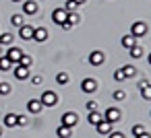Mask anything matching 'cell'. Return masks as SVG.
Segmentation results:
<instances>
[{"instance_id": "10", "label": "cell", "mask_w": 151, "mask_h": 138, "mask_svg": "<svg viewBox=\"0 0 151 138\" xmlns=\"http://www.w3.org/2000/svg\"><path fill=\"white\" fill-rule=\"evenodd\" d=\"M27 109H29V113H40L44 109V105H42L40 99H29L27 101Z\"/></svg>"}, {"instance_id": "32", "label": "cell", "mask_w": 151, "mask_h": 138, "mask_svg": "<svg viewBox=\"0 0 151 138\" xmlns=\"http://www.w3.org/2000/svg\"><path fill=\"white\" fill-rule=\"evenodd\" d=\"M141 93H143V99H151V85H147Z\"/></svg>"}, {"instance_id": "34", "label": "cell", "mask_w": 151, "mask_h": 138, "mask_svg": "<svg viewBox=\"0 0 151 138\" xmlns=\"http://www.w3.org/2000/svg\"><path fill=\"white\" fill-rule=\"evenodd\" d=\"M17 126H27V117H23V115H17Z\"/></svg>"}, {"instance_id": "27", "label": "cell", "mask_w": 151, "mask_h": 138, "mask_svg": "<svg viewBox=\"0 0 151 138\" xmlns=\"http://www.w3.org/2000/svg\"><path fill=\"white\" fill-rule=\"evenodd\" d=\"M126 76H124V72H122V68H116L114 70V80H118V83H122Z\"/></svg>"}, {"instance_id": "39", "label": "cell", "mask_w": 151, "mask_h": 138, "mask_svg": "<svg viewBox=\"0 0 151 138\" xmlns=\"http://www.w3.org/2000/svg\"><path fill=\"white\" fill-rule=\"evenodd\" d=\"M73 2H75V4L79 6V4H83V2H85V0H73Z\"/></svg>"}, {"instance_id": "15", "label": "cell", "mask_w": 151, "mask_h": 138, "mask_svg": "<svg viewBox=\"0 0 151 138\" xmlns=\"http://www.w3.org/2000/svg\"><path fill=\"white\" fill-rule=\"evenodd\" d=\"M120 41H122V46H124V48H128V50H130L132 46H137V37H134V35H124Z\"/></svg>"}, {"instance_id": "31", "label": "cell", "mask_w": 151, "mask_h": 138, "mask_svg": "<svg viewBox=\"0 0 151 138\" xmlns=\"http://www.w3.org/2000/svg\"><path fill=\"white\" fill-rule=\"evenodd\" d=\"M141 132H145V126H143V124H134V126H132V134L137 136V134H141Z\"/></svg>"}, {"instance_id": "11", "label": "cell", "mask_w": 151, "mask_h": 138, "mask_svg": "<svg viewBox=\"0 0 151 138\" xmlns=\"http://www.w3.org/2000/svg\"><path fill=\"white\" fill-rule=\"evenodd\" d=\"M95 130H97V134H104V136H106V134L112 132V124L106 122V120H101L99 124H95Z\"/></svg>"}, {"instance_id": "17", "label": "cell", "mask_w": 151, "mask_h": 138, "mask_svg": "<svg viewBox=\"0 0 151 138\" xmlns=\"http://www.w3.org/2000/svg\"><path fill=\"white\" fill-rule=\"evenodd\" d=\"M87 120H89V124L95 126V124H99V122L104 120V115H101L99 111H89V117H87Z\"/></svg>"}, {"instance_id": "22", "label": "cell", "mask_w": 151, "mask_h": 138, "mask_svg": "<svg viewBox=\"0 0 151 138\" xmlns=\"http://www.w3.org/2000/svg\"><path fill=\"white\" fill-rule=\"evenodd\" d=\"M11 23H13L15 27H23V25H25V23H23V15H19V13L13 15V17H11Z\"/></svg>"}, {"instance_id": "1", "label": "cell", "mask_w": 151, "mask_h": 138, "mask_svg": "<svg viewBox=\"0 0 151 138\" xmlns=\"http://www.w3.org/2000/svg\"><path fill=\"white\" fill-rule=\"evenodd\" d=\"M40 101H42V105H44V107H54V105L58 103V95H56L54 91H46V93L42 95V99H40Z\"/></svg>"}, {"instance_id": "33", "label": "cell", "mask_w": 151, "mask_h": 138, "mask_svg": "<svg viewBox=\"0 0 151 138\" xmlns=\"http://www.w3.org/2000/svg\"><path fill=\"white\" fill-rule=\"evenodd\" d=\"M87 111H97V101H89L87 103Z\"/></svg>"}, {"instance_id": "26", "label": "cell", "mask_w": 151, "mask_h": 138, "mask_svg": "<svg viewBox=\"0 0 151 138\" xmlns=\"http://www.w3.org/2000/svg\"><path fill=\"white\" fill-rule=\"evenodd\" d=\"M56 83H58V85H66V83H68V74H66V72H58Z\"/></svg>"}, {"instance_id": "30", "label": "cell", "mask_w": 151, "mask_h": 138, "mask_svg": "<svg viewBox=\"0 0 151 138\" xmlns=\"http://www.w3.org/2000/svg\"><path fill=\"white\" fill-rule=\"evenodd\" d=\"M75 9H77V4L73 2V0H68V2L64 4V11H66V13H75Z\"/></svg>"}, {"instance_id": "42", "label": "cell", "mask_w": 151, "mask_h": 138, "mask_svg": "<svg viewBox=\"0 0 151 138\" xmlns=\"http://www.w3.org/2000/svg\"><path fill=\"white\" fill-rule=\"evenodd\" d=\"M13 2H19V0H13Z\"/></svg>"}, {"instance_id": "12", "label": "cell", "mask_w": 151, "mask_h": 138, "mask_svg": "<svg viewBox=\"0 0 151 138\" xmlns=\"http://www.w3.org/2000/svg\"><path fill=\"white\" fill-rule=\"evenodd\" d=\"M19 37L21 39H33V27H29V25L19 27Z\"/></svg>"}, {"instance_id": "14", "label": "cell", "mask_w": 151, "mask_h": 138, "mask_svg": "<svg viewBox=\"0 0 151 138\" xmlns=\"http://www.w3.org/2000/svg\"><path fill=\"white\" fill-rule=\"evenodd\" d=\"M33 39H35V41H46V39H48V31H46L44 27L33 29Z\"/></svg>"}, {"instance_id": "7", "label": "cell", "mask_w": 151, "mask_h": 138, "mask_svg": "<svg viewBox=\"0 0 151 138\" xmlns=\"http://www.w3.org/2000/svg\"><path fill=\"white\" fill-rule=\"evenodd\" d=\"M104 60H106V54H104V52H99V50H95V52H91V54H89V64H93V66L104 64Z\"/></svg>"}, {"instance_id": "29", "label": "cell", "mask_w": 151, "mask_h": 138, "mask_svg": "<svg viewBox=\"0 0 151 138\" xmlns=\"http://www.w3.org/2000/svg\"><path fill=\"white\" fill-rule=\"evenodd\" d=\"M11 93V85L9 83H0V95H9Z\"/></svg>"}, {"instance_id": "40", "label": "cell", "mask_w": 151, "mask_h": 138, "mask_svg": "<svg viewBox=\"0 0 151 138\" xmlns=\"http://www.w3.org/2000/svg\"><path fill=\"white\" fill-rule=\"evenodd\" d=\"M0 56H4V52H2V46H0Z\"/></svg>"}, {"instance_id": "8", "label": "cell", "mask_w": 151, "mask_h": 138, "mask_svg": "<svg viewBox=\"0 0 151 138\" xmlns=\"http://www.w3.org/2000/svg\"><path fill=\"white\" fill-rule=\"evenodd\" d=\"M23 13L25 15H35L37 13V0H23Z\"/></svg>"}, {"instance_id": "18", "label": "cell", "mask_w": 151, "mask_h": 138, "mask_svg": "<svg viewBox=\"0 0 151 138\" xmlns=\"http://www.w3.org/2000/svg\"><path fill=\"white\" fill-rule=\"evenodd\" d=\"M11 68H13V62H11L6 56H0V70L6 72V70H11Z\"/></svg>"}, {"instance_id": "5", "label": "cell", "mask_w": 151, "mask_h": 138, "mask_svg": "<svg viewBox=\"0 0 151 138\" xmlns=\"http://www.w3.org/2000/svg\"><path fill=\"white\" fill-rule=\"evenodd\" d=\"M81 91L83 93H95L97 91V80L95 78H85L81 83Z\"/></svg>"}, {"instance_id": "16", "label": "cell", "mask_w": 151, "mask_h": 138, "mask_svg": "<svg viewBox=\"0 0 151 138\" xmlns=\"http://www.w3.org/2000/svg\"><path fill=\"white\" fill-rule=\"evenodd\" d=\"M4 126L6 128H15L17 126V113H6L4 115Z\"/></svg>"}, {"instance_id": "28", "label": "cell", "mask_w": 151, "mask_h": 138, "mask_svg": "<svg viewBox=\"0 0 151 138\" xmlns=\"http://www.w3.org/2000/svg\"><path fill=\"white\" fill-rule=\"evenodd\" d=\"M114 99H116V101H124V99H126V93H124L122 89H118V91H114Z\"/></svg>"}, {"instance_id": "6", "label": "cell", "mask_w": 151, "mask_h": 138, "mask_svg": "<svg viewBox=\"0 0 151 138\" xmlns=\"http://www.w3.org/2000/svg\"><path fill=\"white\" fill-rule=\"evenodd\" d=\"M120 117H122V113H120V109H116V107H110V109L106 111V115H104V120L110 122V124H116Z\"/></svg>"}, {"instance_id": "2", "label": "cell", "mask_w": 151, "mask_h": 138, "mask_svg": "<svg viewBox=\"0 0 151 138\" xmlns=\"http://www.w3.org/2000/svg\"><path fill=\"white\" fill-rule=\"evenodd\" d=\"M147 33V25L143 23V21H134L132 25H130V35H134V37H143Z\"/></svg>"}, {"instance_id": "35", "label": "cell", "mask_w": 151, "mask_h": 138, "mask_svg": "<svg viewBox=\"0 0 151 138\" xmlns=\"http://www.w3.org/2000/svg\"><path fill=\"white\" fill-rule=\"evenodd\" d=\"M108 136H110V138H126V136H124L122 132H110Z\"/></svg>"}, {"instance_id": "19", "label": "cell", "mask_w": 151, "mask_h": 138, "mask_svg": "<svg viewBox=\"0 0 151 138\" xmlns=\"http://www.w3.org/2000/svg\"><path fill=\"white\" fill-rule=\"evenodd\" d=\"M70 132H73V128H66V126H62V124H60V126H58V130H56V134H58L60 138H68V136H70Z\"/></svg>"}, {"instance_id": "21", "label": "cell", "mask_w": 151, "mask_h": 138, "mask_svg": "<svg viewBox=\"0 0 151 138\" xmlns=\"http://www.w3.org/2000/svg\"><path fill=\"white\" fill-rule=\"evenodd\" d=\"M122 72H124V76H126V78H130V76H134V74H137V70H134V66H132V64L122 66Z\"/></svg>"}, {"instance_id": "41", "label": "cell", "mask_w": 151, "mask_h": 138, "mask_svg": "<svg viewBox=\"0 0 151 138\" xmlns=\"http://www.w3.org/2000/svg\"><path fill=\"white\" fill-rule=\"evenodd\" d=\"M147 60H149V64H151V54H149V58H147Z\"/></svg>"}, {"instance_id": "23", "label": "cell", "mask_w": 151, "mask_h": 138, "mask_svg": "<svg viewBox=\"0 0 151 138\" xmlns=\"http://www.w3.org/2000/svg\"><path fill=\"white\" fill-rule=\"evenodd\" d=\"M128 54H130V58H141V56H143V48H141V46H132Z\"/></svg>"}, {"instance_id": "37", "label": "cell", "mask_w": 151, "mask_h": 138, "mask_svg": "<svg viewBox=\"0 0 151 138\" xmlns=\"http://www.w3.org/2000/svg\"><path fill=\"white\" fill-rule=\"evenodd\" d=\"M147 85H149V80H145V78H143V80H141V83H139V89H141V91H143V89H145V87H147Z\"/></svg>"}, {"instance_id": "36", "label": "cell", "mask_w": 151, "mask_h": 138, "mask_svg": "<svg viewBox=\"0 0 151 138\" xmlns=\"http://www.w3.org/2000/svg\"><path fill=\"white\" fill-rule=\"evenodd\" d=\"M31 83H33V85H42V83H44V78H42V76H33V78H31Z\"/></svg>"}, {"instance_id": "4", "label": "cell", "mask_w": 151, "mask_h": 138, "mask_svg": "<svg viewBox=\"0 0 151 138\" xmlns=\"http://www.w3.org/2000/svg\"><path fill=\"white\" fill-rule=\"evenodd\" d=\"M77 122H79V115H77L75 111H66V113L62 115V126H66V128L77 126Z\"/></svg>"}, {"instance_id": "9", "label": "cell", "mask_w": 151, "mask_h": 138, "mask_svg": "<svg viewBox=\"0 0 151 138\" xmlns=\"http://www.w3.org/2000/svg\"><path fill=\"white\" fill-rule=\"evenodd\" d=\"M52 21H54L56 25L66 23V11H64V9H56V11L52 13Z\"/></svg>"}, {"instance_id": "3", "label": "cell", "mask_w": 151, "mask_h": 138, "mask_svg": "<svg viewBox=\"0 0 151 138\" xmlns=\"http://www.w3.org/2000/svg\"><path fill=\"white\" fill-rule=\"evenodd\" d=\"M4 56H6V58H9L13 64H15V62L19 64V60H21V56H23V50L13 46V48H9V50H6V54H4Z\"/></svg>"}, {"instance_id": "13", "label": "cell", "mask_w": 151, "mask_h": 138, "mask_svg": "<svg viewBox=\"0 0 151 138\" xmlns=\"http://www.w3.org/2000/svg\"><path fill=\"white\" fill-rule=\"evenodd\" d=\"M15 78L17 80H25V78H29V68H25V66H17L15 68Z\"/></svg>"}, {"instance_id": "20", "label": "cell", "mask_w": 151, "mask_h": 138, "mask_svg": "<svg viewBox=\"0 0 151 138\" xmlns=\"http://www.w3.org/2000/svg\"><path fill=\"white\" fill-rule=\"evenodd\" d=\"M79 21H81V17H79L77 13H66V23H68L70 27H73V25H77Z\"/></svg>"}, {"instance_id": "25", "label": "cell", "mask_w": 151, "mask_h": 138, "mask_svg": "<svg viewBox=\"0 0 151 138\" xmlns=\"http://www.w3.org/2000/svg\"><path fill=\"white\" fill-rule=\"evenodd\" d=\"M19 64H21V66H25V68H29V66L33 64V60H31V56L23 54V56H21V60H19Z\"/></svg>"}, {"instance_id": "38", "label": "cell", "mask_w": 151, "mask_h": 138, "mask_svg": "<svg viewBox=\"0 0 151 138\" xmlns=\"http://www.w3.org/2000/svg\"><path fill=\"white\" fill-rule=\"evenodd\" d=\"M134 138H151V134H147V132H141V134H137Z\"/></svg>"}, {"instance_id": "24", "label": "cell", "mask_w": 151, "mask_h": 138, "mask_svg": "<svg viewBox=\"0 0 151 138\" xmlns=\"http://www.w3.org/2000/svg\"><path fill=\"white\" fill-rule=\"evenodd\" d=\"M13 43V35L11 33H2L0 35V46H11Z\"/></svg>"}]
</instances>
